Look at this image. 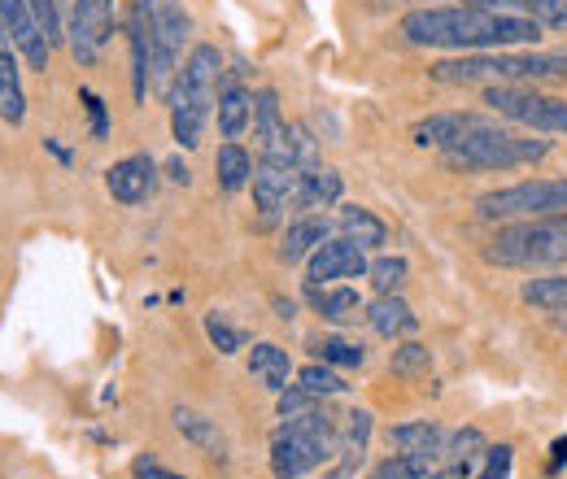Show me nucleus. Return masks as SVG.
Returning a JSON list of instances; mask_svg holds the SVG:
<instances>
[{
  "mask_svg": "<svg viewBox=\"0 0 567 479\" xmlns=\"http://www.w3.org/2000/svg\"><path fill=\"white\" fill-rule=\"evenodd\" d=\"M27 9L35 13V22L44 27L49 44H62V22H58V4L53 0H27Z\"/></svg>",
  "mask_w": 567,
  "mask_h": 479,
  "instance_id": "nucleus-36",
  "label": "nucleus"
},
{
  "mask_svg": "<svg viewBox=\"0 0 567 479\" xmlns=\"http://www.w3.org/2000/svg\"><path fill=\"white\" fill-rule=\"evenodd\" d=\"M328 236H332V222H328V218H319V214H301L297 222H288V227H284L276 258H280L284 267L310 262V253H315V249H319Z\"/></svg>",
  "mask_w": 567,
  "mask_h": 479,
  "instance_id": "nucleus-19",
  "label": "nucleus"
},
{
  "mask_svg": "<svg viewBox=\"0 0 567 479\" xmlns=\"http://www.w3.org/2000/svg\"><path fill=\"white\" fill-rule=\"evenodd\" d=\"M519 301H524V305H533V310H546V314L567 310V271L542 274V279H524Z\"/></svg>",
  "mask_w": 567,
  "mask_h": 479,
  "instance_id": "nucleus-28",
  "label": "nucleus"
},
{
  "mask_svg": "<svg viewBox=\"0 0 567 479\" xmlns=\"http://www.w3.org/2000/svg\"><path fill=\"white\" fill-rule=\"evenodd\" d=\"M0 118L9 127H22V118H27L22 74H18V58H13V40L4 31H0Z\"/></svg>",
  "mask_w": 567,
  "mask_h": 479,
  "instance_id": "nucleus-23",
  "label": "nucleus"
},
{
  "mask_svg": "<svg viewBox=\"0 0 567 479\" xmlns=\"http://www.w3.org/2000/svg\"><path fill=\"white\" fill-rule=\"evenodd\" d=\"M114 9H118V0H74L66 40H71L79 66H92L105 53V44L114 35Z\"/></svg>",
  "mask_w": 567,
  "mask_h": 479,
  "instance_id": "nucleus-10",
  "label": "nucleus"
},
{
  "mask_svg": "<svg viewBox=\"0 0 567 479\" xmlns=\"http://www.w3.org/2000/svg\"><path fill=\"white\" fill-rule=\"evenodd\" d=\"M511 462H515V449L511 445H489L485 449V471H511Z\"/></svg>",
  "mask_w": 567,
  "mask_h": 479,
  "instance_id": "nucleus-40",
  "label": "nucleus"
},
{
  "mask_svg": "<svg viewBox=\"0 0 567 479\" xmlns=\"http://www.w3.org/2000/svg\"><path fill=\"white\" fill-rule=\"evenodd\" d=\"M171 179H175V184H188L193 175H188V166H179V162H171Z\"/></svg>",
  "mask_w": 567,
  "mask_h": 479,
  "instance_id": "nucleus-42",
  "label": "nucleus"
},
{
  "mask_svg": "<svg viewBox=\"0 0 567 479\" xmlns=\"http://www.w3.org/2000/svg\"><path fill=\"white\" fill-rule=\"evenodd\" d=\"M420 479H450L445 471H427V476H420Z\"/></svg>",
  "mask_w": 567,
  "mask_h": 479,
  "instance_id": "nucleus-45",
  "label": "nucleus"
},
{
  "mask_svg": "<svg viewBox=\"0 0 567 479\" xmlns=\"http://www.w3.org/2000/svg\"><path fill=\"white\" fill-rule=\"evenodd\" d=\"M555 31H567V9H564V18H559V22H555Z\"/></svg>",
  "mask_w": 567,
  "mask_h": 479,
  "instance_id": "nucleus-46",
  "label": "nucleus"
},
{
  "mask_svg": "<svg viewBox=\"0 0 567 479\" xmlns=\"http://www.w3.org/2000/svg\"><path fill=\"white\" fill-rule=\"evenodd\" d=\"M485 105L494 118L519 127V132L567 136V96L542 92L533 83H494V87H485Z\"/></svg>",
  "mask_w": 567,
  "mask_h": 479,
  "instance_id": "nucleus-7",
  "label": "nucleus"
},
{
  "mask_svg": "<svg viewBox=\"0 0 567 479\" xmlns=\"http://www.w3.org/2000/svg\"><path fill=\"white\" fill-rule=\"evenodd\" d=\"M398 31L415 49H445V53H502L542 40V22H533L528 13L485 9V4H427L406 13Z\"/></svg>",
  "mask_w": 567,
  "mask_h": 479,
  "instance_id": "nucleus-1",
  "label": "nucleus"
},
{
  "mask_svg": "<svg viewBox=\"0 0 567 479\" xmlns=\"http://www.w3.org/2000/svg\"><path fill=\"white\" fill-rule=\"evenodd\" d=\"M367 440H371V414L350 410L341 418V427H337V458L358 467L367 458Z\"/></svg>",
  "mask_w": 567,
  "mask_h": 479,
  "instance_id": "nucleus-30",
  "label": "nucleus"
},
{
  "mask_svg": "<svg viewBox=\"0 0 567 479\" xmlns=\"http://www.w3.org/2000/svg\"><path fill=\"white\" fill-rule=\"evenodd\" d=\"M83 105H87V114H92V136L105 139V136H110V123H105V101H101L96 92H87V87H83Z\"/></svg>",
  "mask_w": 567,
  "mask_h": 479,
  "instance_id": "nucleus-38",
  "label": "nucleus"
},
{
  "mask_svg": "<svg viewBox=\"0 0 567 479\" xmlns=\"http://www.w3.org/2000/svg\"><path fill=\"white\" fill-rule=\"evenodd\" d=\"M297 388H306L315 402H328V397H341V393H350V384H346V375L337 371V366H328V362H306L301 371H297Z\"/></svg>",
  "mask_w": 567,
  "mask_h": 479,
  "instance_id": "nucleus-29",
  "label": "nucleus"
},
{
  "mask_svg": "<svg viewBox=\"0 0 567 479\" xmlns=\"http://www.w3.org/2000/svg\"><path fill=\"white\" fill-rule=\"evenodd\" d=\"M188 35H193V18L184 13L179 0H148V40H153V53H148V87H153L157 96L171 92L175 70L184 62Z\"/></svg>",
  "mask_w": 567,
  "mask_h": 479,
  "instance_id": "nucleus-8",
  "label": "nucleus"
},
{
  "mask_svg": "<svg viewBox=\"0 0 567 479\" xmlns=\"http://www.w3.org/2000/svg\"><path fill=\"white\" fill-rule=\"evenodd\" d=\"M337 454V418L328 410H306L297 418H284L271 436V476L301 479L319 467H328Z\"/></svg>",
  "mask_w": 567,
  "mask_h": 479,
  "instance_id": "nucleus-6",
  "label": "nucleus"
},
{
  "mask_svg": "<svg viewBox=\"0 0 567 479\" xmlns=\"http://www.w3.org/2000/svg\"><path fill=\"white\" fill-rule=\"evenodd\" d=\"M153 188H157V162L148 153H132L105 170V192L118 206H141L153 197Z\"/></svg>",
  "mask_w": 567,
  "mask_h": 479,
  "instance_id": "nucleus-15",
  "label": "nucleus"
},
{
  "mask_svg": "<svg viewBox=\"0 0 567 479\" xmlns=\"http://www.w3.org/2000/svg\"><path fill=\"white\" fill-rule=\"evenodd\" d=\"M427 74L450 87H494V83H537V79H567V49L533 53V49H502V53H454L432 62Z\"/></svg>",
  "mask_w": 567,
  "mask_h": 479,
  "instance_id": "nucleus-3",
  "label": "nucleus"
},
{
  "mask_svg": "<svg viewBox=\"0 0 567 479\" xmlns=\"http://www.w3.org/2000/svg\"><path fill=\"white\" fill-rule=\"evenodd\" d=\"M485 262L506 271H567V214L502 222L485 244Z\"/></svg>",
  "mask_w": 567,
  "mask_h": 479,
  "instance_id": "nucleus-5",
  "label": "nucleus"
},
{
  "mask_svg": "<svg viewBox=\"0 0 567 479\" xmlns=\"http://www.w3.org/2000/svg\"><path fill=\"white\" fill-rule=\"evenodd\" d=\"M288 162H292L301 175H310V170H319V166H323L319 139L310 136L301 123H292V127H288Z\"/></svg>",
  "mask_w": 567,
  "mask_h": 479,
  "instance_id": "nucleus-33",
  "label": "nucleus"
},
{
  "mask_svg": "<svg viewBox=\"0 0 567 479\" xmlns=\"http://www.w3.org/2000/svg\"><path fill=\"white\" fill-rule=\"evenodd\" d=\"M214 175H218V188H223L227 197H236L240 188H249V179H254V157H249V148L236 144V139H227V144L214 153Z\"/></svg>",
  "mask_w": 567,
  "mask_h": 479,
  "instance_id": "nucleus-25",
  "label": "nucleus"
},
{
  "mask_svg": "<svg viewBox=\"0 0 567 479\" xmlns=\"http://www.w3.org/2000/svg\"><path fill=\"white\" fill-rule=\"evenodd\" d=\"M306 301L332 327H350L367 310V301L358 296V288H350V283H306Z\"/></svg>",
  "mask_w": 567,
  "mask_h": 479,
  "instance_id": "nucleus-17",
  "label": "nucleus"
},
{
  "mask_svg": "<svg viewBox=\"0 0 567 479\" xmlns=\"http://www.w3.org/2000/svg\"><path fill=\"white\" fill-rule=\"evenodd\" d=\"M362 319H367V327H371L375 336H384V341H402V336H411V332L420 327L415 310H411V305H406L398 292L375 296V301L362 310Z\"/></svg>",
  "mask_w": 567,
  "mask_h": 479,
  "instance_id": "nucleus-21",
  "label": "nucleus"
},
{
  "mask_svg": "<svg viewBox=\"0 0 567 479\" xmlns=\"http://www.w3.org/2000/svg\"><path fill=\"white\" fill-rule=\"evenodd\" d=\"M249 375H254L267 393L280 397L284 388H288V375H292V357H288V348L276 341H258L254 348H249Z\"/></svg>",
  "mask_w": 567,
  "mask_h": 479,
  "instance_id": "nucleus-24",
  "label": "nucleus"
},
{
  "mask_svg": "<svg viewBox=\"0 0 567 479\" xmlns=\"http://www.w3.org/2000/svg\"><path fill=\"white\" fill-rule=\"evenodd\" d=\"M467 118H472V110H467V114H463V110H450V114H427V118H420V123L411 127V139H415L420 148L441 153L450 139L467 127Z\"/></svg>",
  "mask_w": 567,
  "mask_h": 479,
  "instance_id": "nucleus-27",
  "label": "nucleus"
},
{
  "mask_svg": "<svg viewBox=\"0 0 567 479\" xmlns=\"http://www.w3.org/2000/svg\"><path fill=\"white\" fill-rule=\"evenodd\" d=\"M389 366H393V375H402V379H427V371H432V348L424 341H406L393 348V357H389Z\"/></svg>",
  "mask_w": 567,
  "mask_h": 479,
  "instance_id": "nucleus-31",
  "label": "nucleus"
},
{
  "mask_svg": "<svg viewBox=\"0 0 567 479\" xmlns=\"http://www.w3.org/2000/svg\"><path fill=\"white\" fill-rule=\"evenodd\" d=\"M254 206H258V227H276L280 214L292 206V192L301 184V170L276 162V157H258L254 162Z\"/></svg>",
  "mask_w": 567,
  "mask_h": 479,
  "instance_id": "nucleus-11",
  "label": "nucleus"
},
{
  "mask_svg": "<svg viewBox=\"0 0 567 479\" xmlns=\"http://www.w3.org/2000/svg\"><path fill=\"white\" fill-rule=\"evenodd\" d=\"M310 348H315V357L328 362V366H362V362H367V348L354 341H346V336H319Z\"/></svg>",
  "mask_w": 567,
  "mask_h": 479,
  "instance_id": "nucleus-34",
  "label": "nucleus"
},
{
  "mask_svg": "<svg viewBox=\"0 0 567 479\" xmlns=\"http://www.w3.org/2000/svg\"><path fill=\"white\" fill-rule=\"evenodd\" d=\"M319 402L306 393V388H297V384H288L280 393V418H297V414H306V410H315Z\"/></svg>",
  "mask_w": 567,
  "mask_h": 479,
  "instance_id": "nucleus-37",
  "label": "nucleus"
},
{
  "mask_svg": "<svg viewBox=\"0 0 567 479\" xmlns=\"http://www.w3.org/2000/svg\"><path fill=\"white\" fill-rule=\"evenodd\" d=\"M127 44H132V96H136V105H144L148 101V53H153V40H148V0L132 4Z\"/></svg>",
  "mask_w": 567,
  "mask_h": 479,
  "instance_id": "nucleus-22",
  "label": "nucleus"
},
{
  "mask_svg": "<svg viewBox=\"0 0 567 479\" xmlns=\"http://www.w3.org/2000/svg\"><path fill=\"white\" fill-rule=\"evenodd\" d=\"M550 214H567V179H524V184L485 192L476 201V218L497 227L519 218H550Z\"/></svg>",
  "mask_w": 567,
  "mask_h": 479,
  "instance_id": "nucleus-9",
  "label": "nucleus"
},
{
  "mask_svg": "<svg viewBox=\"0 0 567 479\" xmlns=\"http://www.w3.org/2000/svg\"><path fill=\"white\" fill-rule=\"evenodd\" d=\"M254 139H258V157H276V162H288V118L280 110V92L276 87H258L254 92ZM292 166V162H288Z\"/></svg>",
  "mask_w": 567,
  "mask_h": 479,
  "instance_id": "nucleus-16",
  "label": "nucleus"
},
{
  "mask_svg": "<svg viewBox=\"0 0 567 479\" xmlns=\"http://www.w3.org/2000/svg\"><path fill=\"white\" fill-rule=\"evenodd\" d=\"M341 236L354 240L362 253H375L389 244V227L362 206H341Z\"/></svg>",
  "mask_w": 567,
  "mask_h": 479,
  "instance_id": "nucleus-26",
  "label": "nucleus"
},
{
  "mask_svg": "<svg viewBox=\"0 0 567 479\" xmlns=\"http://www.w3.org/2000/svg\"><path fill=\"white\" fill-rule=\"evenodd\" d=\"M245 66L223 70L218 79V101H214V123H218V136L223 139H240L254 123V92L240 83Z\"/></svg>",
  "mask_w": 567,
  "mask_h": 479,
  "instance_id": "nucleus-14",
  "label": "nucleus"
},
{
  "mask_svg": "<svg viewBox=\"0 0 567 479\" xmlns=\"http://www.w3.org/2000/svg\"><path fill=\"white\" fill-rule=\"evenodd\" d=\"M481 479H511V471H481Z\"/></svg>",
  "mask_w": 567,
  "mask_h": 479,
  "instance_id": "nucleus-44",
  "label": "nucleus"
},
{
  "mask_svg": "<svg viewBox=\"0 0 567 479\" xmlns=\"http://www.w3.org/2000/svg\"><path fill=\"white\" fill-rule=\"evenodd\" d=\"M367 479H380V476H375V471H371V476H367Z\"/></svg>",
  "mask_w": 567,
  "mask_h": 479,
  "instance_id": "nucleus-47",
  "label": "nucleus"
},
{
  "mask_svg": "<svg viewBox=\"0 0 567 479\" xmlns=\"http://www.w3.org/2000/svg\"><path fill=\"white\" fill-rule=\"evenodd\" d=\"M323 479H358V467L354 462H341V458H337V467H328V476Z\"/></svg>",
  "mask_w": 567,
  "mask_h": 479,
  "instance_id": "nucleus-41",
  "label": "nucleus"
},
{
  "mask_svg": "<svg viewBox=\"0 0 567 479\" xmlns=\"http://www.w3.org/2000/svg\"><path fill=\"white\" fill-rule=\"evenodd\" d=\"M175 427H179V436L197 449V454H206L210 462L218 467H227V458H231V449H227V436H223V427L214 423L210 414L193 410V406H175Z\"/></svg>",
  "mask_w": 567,
  "mask_h": 479,
  "instance_id": "nucleus-18",
  "label": "nucleus"
},
{
  "mask_svg": "<svg viewBox=\"0 0 567 479\" xmlns=\"http://www.w3.org/2000/svg\"><path fill=\"white\" fill-rule=\"evenodd\" d=\"M389 445L398 449V454H411V458H420L427 471H436V462H441V449H445V427H436V423H402V427H389Z\"/></svg>",
  "mask_w": 567,
  "mask_h": 479,
  "instance_id": "nucleus-20",
  "label": "nucleus"
},
{
  "mask_svg": "<svg viewBox=\"0 0 567 479\" xmlns=\"http://www.w3.org/2000/svg\"><path fill=\"white\" fill-rule=\"evenodd\" d=\"M218 79H223V53L214 44H193L188 58L175 70V83L166 92L171 105V136L179 148H197L214 118L218 101Z\"/></svg>",
  "mask_w": 567,
  "mask_h": 479,
  "instance_id": "nucleus-4",
  "label": "nucleus"
},
{
  "mask_svg": "<svg viewBox=\"0 0 567 479\" xmlns=\"http://www.w3.org/2000/svg\"><path fill=\"white\" fill-rule=\"evenodd\" d=\"M406 274H411V262H406V258H393V253H384V258H375V262L367 267V279H371V288H375V296L398 292V288L406 283Z\"/></svg>",
  "mask_w": 567,
  "mask_h": 479,
  "instance_id": "nucleus-32",
  "label": "nucleus"
},
{
  "mask_svg": "<svg viewBox=\"0 0 567 479\" xmlns=\"http://www.w3.org/2000/svg\"><path fill=\"white\" fill-rule=\"evenodd\" d=\"M132 476H136V479H188V476H175V471H166L157 458H136V462H132Z\"/></svg>",
  "mask_w": 567,
  "mask_h": 479,
  "instance_id": "nucleus-39",
  "label": "nucleus"
},
{
  "mask_svg": "<svg viewBox=\"0 0 567 479\" xmlns=\"http://www.w3.org/2000/svg\"><path fill=\"white\" fill-rule=\"evenodd\" d=\"M550 139L533 136V132H519L502 118L489 114H472L467 127L450 139L436 157L450 166V170H463V175H476V170H515V166H533L542 157H550Z\"/></svg>",
  "mask_w": 567,
  "mask_h": 479,
  "instance_id": "nucleus-2",
  "label": "nucleus"
},
{
  "mask_svg": "<svg viewBox=\"0 0 567 479\" xmlns=\"http://www.w3.org/2000/svg\"><path fill=\"white\" fill-rule=\"evenodd\" d=\"M206 336H210V344L223 353V357L240 353V348H245V341H249V336H245L240 327H231V323H227L218 310H210V314H206Z\"/></svg>",
  "mask_w": 567,
  "mask_h": 479,
  "instance_id": "nucleus-35",
  "label": "nucleus"
},
{
  "mask_svg": "<svg viewBox=\"0 0 567 479\" xmlns=\"http://www.w3.org/2000/svg\"><path fill=\"white\" fill-rule=\"evenodd\" d=\"M0 31L13 40V49L27 58V66L31 70H49V53H53V44H49V35H44V27L35 22V13L27 9V0H0Z\"/></svg>",
  "mask_w": 567,
  "mask_h": 479,
  "instance_id": "nucleus-12",
  "label": "nucleus"
},
{
  "mask_svg": "<svg viewBox=\"0 0 567 479\" xmlns=\"http://www.w3.org/2000/svg\"><path fill=\"white\" fill-rule=\"evenodd\" d=\"M555 462H567V440H555Z\"/></svg>",
  "mask_w": 567,
  "mask_h": 479,
  "instance_id": "nucleus-43",
  "label": "nucleus"
},
{
  "mask_svg": "<svg viewBox=\"0 0 567 479\" xmlns=\"http://www.w3.org/2000/svg\"><path fill=\"white\" fill-rule=\"evenodd\" d=\"M367 253L346 236H328L310 262H306V283H341V279H367Z\"/></svg>",
  "mask_w": 567,
  "mask_h": 479,
  "instance_id": "nucleus-13",
  "label": "nucleus"
}]
</instances>
